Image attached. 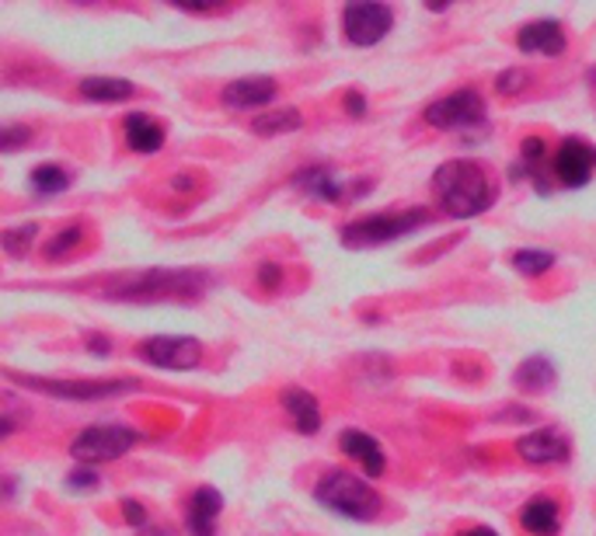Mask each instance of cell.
I'll return each mask as SVG.
<instances>
[{"label":"cell","instance_id":"obj_1","mask_svg":"<svg viewBox=\"0 0 596 536\" xmlns=\"http://www.w3.org/2000/svg\"><path fill=\"white\" fill-rule=\"evenodd\" d=\"M210 290V276L195 268H147L109 282V299L126 304H161V299H199Z\"/></svg>","mask_w":596,"mask_h":536},{"label":"cell","instance_id":"obj_2","mask_svg":"<svg viewBox=\"0 0 596 536\" xmlns=\"http://www.w3.org/2000/svg\"><path fill=\"white\" fill-rule=\"evenodd\" d=\"M433 192L440 195L443 209L457 220L485 213L492 206V186L485 171L471 161H451L433 175Z\"/></svg>","mask_w":596,"mask_h":536},{"label":"cell","instance_id":"obj_3","mask_svg":"<svg viewBox=\"0 0 596 536\" xmlns=\"http://www.w3.org/2000/svg\"><path fill=\"white\" fill-rule=\"evenodd\" d=\"M314 498L345 519H373L380 512V495L363 477L345 471H328L314 488Z\"/></svg>","mask_w":596,"mask_h":536},{"label":"cell","instance_id":"obj_4","mask_svg":"<svg viewBox=\"0 0 596 536\" xmlns=\"http://www.w3.org/2000/svg\"><path fill=\"white\" fill-rule=\"evenodd\" d=\"M429 220L426 209H405V213H377L367 220H353L342 227V244L345 247H377V244H391L405 233L419 230Z\"/></svg>","mask_w":596,"mask_h":536},{"label":"cell","instance_id":"obj_5","mask_svg":"<svg viewBox=\"0 0 596 536\" xmlns=\"http://www.w3.org/2000/svg\"><path fill=\"white\" fill-rule=\"evenodd\" d=\"M11 383L28 391H42L49 397H66V400H102L115 394L137 391L132 380H46V377H25V373H8Z\"/></svg>","mask_w":596,"mask_h":536},{"label":"cell","instance_id":"obj_6","mask_svg":"<svg viewBox=\"0 0 596 536\" xmlns=\"http://www.w3.org/2000/svg\"><path fill=\"white\" fill-rule=\"evenodd\" d=\"M140 443V432H132L126 425H91L80 435H74L71 454L85 463H102L129 454L132 446Z\"/></svg>","mask_w":596,"mask_h":536},{"label":"cell","instance_id":"obj_7","mask_svg":"<svg viewBox=\"0 0 596 536\" xmlns=\"http://www.w3.org/2000/svg\"><path fill=\"white\" fill-rule=\"evenodd\" d=\"M137 352L161 370H195L199 359H203V345L189 334H154Z\"/></svg>","mask_w":596,"mask_h":536},{"label":"cell","instance_id":"obj_8","mask_svg":"<svg viewBox=\"0 0 596 536\" xmlns=\"http://www.w3.org/2000/svg\"><path fill=\"white\" fill-rule=\"evenodd\" d=\"M482 119H485V98L471 88L446 94L426 109V123L433 129H464V126L482 123Z\"/></svg>","mask_w":596,"mask_h":536},{"label":"cell","instance_id":"obj_9","mask_svg":"<svg viewBox=\"0 0 596 536\" xmlns=\"http://www.w3.org/2000/svg\"><path fill=\"white\" fill-rule=\"evenodd\" d=\"M394 25V11L384 4H350L342 11L345 39L353 46H377Z\"/></svg>","mask_w":596,"mask_h":536},{"label":"cell","instance_id":"obj_10","mask_svg":"<svg viewBox=\"0 0 596 536\" xmlns=\"http://www.w3.org/2000/svg\"><path fill=\"white\" fill-rule=\"evenodd\" d=\"M596 171V146L586 140H566L558 146V154L551 161V175L566 189H583Z\"/></svg>","mask_w":596,"mask_h":536},{"label":"cell","instance_id":"obj_11","mask_svg":"<svg viewBox=\"0 0 596 536\" xmlns=\"http://www.w3.org/2000/svg\"><path fill=\"white\" fill-rule=\"evenodd\" d=\"M293 186L314 195V199H325V203H342V199H353L350 192H367L370 181H356V186H342V181L328 171V167H301L293 175Z\"/></svg>","mask_w":596,"mask_h":536},{"label":"cell","instance_id":"obj_12","mask_svg":"<svg viewBox=\"0 0 596 536\" xmlns=\"http://www.w3.org/2000/svg\"><path fill=\"white\" fill-rule=\"evenodd\" d=\"M517 454L527 463H558L569 457V439L558 429H537L517 443Z\"/></svg>","mask_w":596,"mask_h":536},{"label":"cell","instance_id":"obj_13","mask_svg":"<svg viewBox=\"0 0 596 536\" xmlns=\"http://www.w3.org/2000/svg\"><path fill=\"white\" fill-rule=\"evenodd\" d=\"M520 53H541V56H561L566 53V31H561L558 22L551 18H541V22H530L520 28L517 36Z\"/></svg>","mask_w":596,"mask_h":536},{"label":"cell","instance_id":"obj_14","mask_svg":"<svg viewBox=\"0 0 596 536\" xmlns=\"http://www.w3.org/2000/svg\"><path fill=\"white\" fill-rule=\"evenodd\" d=\"M272 98H276L272 77H241L224 88V105L230 109H258V105H269Z\"/></svg>","mask_w":596,"mask_h":536},{"label":"cell","instance_id":"obj_15","mask_svg":"<svg viewBox=\"0 0 596 536\" xmlns=\"http://www.w3.org/2000/svg\"><path fill=\"white\" fill-rule=\"evenodd\" d=\"M339 443H342L345 454L363 463V474H367V477H380V474H384L388 460H384V449H380V443L373 439V435L359 432V429H345Z\"/></svg>","mask_w":596,"mask_h":536},{"label":"cell","instance_id":"obj_16","mask_svg":"<svg viewBox=\"0 0 596 536\" xmlns=\"http://www.w3.org/2000/svg\"><path fill=\"white\" fill-rule=\"evenodd\" d=\"M224 512V495L217 488H199L189 498V533L192 536H213L217 529V515Z\"/></svg>","mask_w":596,"mask_h":536},{"label":"cell","instance_id":"obj_17","mask_svg":"<svg viewBox=\"0 0 596 536\" xmlns=\"http://www.w3.org/2000/svg\"><path fill=\"white\" fill-rule=\"evenodd\" d=\"M283 408L290 411L296 432L314 435L321 429V408H318V400H314V394H307L301 387H287L283 391Z\"/></svg>","mask_w":596,"mask_h":536},{"label":"cell","instance_id":"obj_18","mask_svg":"<svg viewBox=\"0 0 596 536\" xmlns=\"http://www.w3.org/2000/svg\"><path fill=\"white\" fill-rule=\"evenodd\" d=\"M520 526L534 536H555L558 533V506L551 498H530L520 512Z\"/></svg>","mask_w":596,"mask_h":536},{"label":"cell","instance_id":"obj_19","mask_svg":"<svg viewBox=\"0 0 596 536\" xmlns=\"http://www.w3.org/2000/svg\"><path fill=\"white\" fill-rule=\"evenodd\" d=\"M126 143L129 150H137V154H154L164 143V129L154 119H147V115L132 112L126 119Z\"/></svg>","mask_w":596,"mask_h":536},{"label":"cell","instance_id":"obj_20","mask_svg":"<svg viewBox=\"0 0 596 536\" xmlns=\"http://www.w3.org/2000/svg\"><path fill=\"white\" fill-rule=\"evenodd\" d=\"M80 94L88 102H126V98L137 94V88L126 77H85L80 80Z\"/></svg>","mask_w":596,"mask_h":536},{"label":"cell","instance_id":"obj_21","mask_svg":"<svg viewBox=\"0 0 596 536\" xmlns=\"http://www.w3.org/2000/svg\"><path fill=\"white\" fill-rule=\"evenodd\" d=\"M512 380H517V387H523V391H548L551 383L558 380V370H555L551 359L534 356V359L520 362V370Z\"/></svg>","mask_w":596,"mask_h":536},{"label":"cell","instance_id":"obj_22","mask_svg":"<svg viewBox=\"0 0 596 536\" xmlns=\"http://www.w3.org/2000/svg\"><path fill=\"white\" fill-rule=\"evenodd\" d=\"M28 181L39 195H60L71 189V175H66V167H60V164H39Z\"/></svg>","mask_w":596,"mask_h":536},{"label":"cell","instance_id":"obj_23","mask_svg":"<svg viewBox=\"0 0 596 536\" xmlns=\"http://www.w3.org/2000/svg\"><path fill=\"white\" fill-rule=\"evenodd\" d=\"M301 126H304V119H301V112H296V109L265 112V115H258V119L252 123V129L258 132V137H272V132H293Z\"/></svg>","mask_w":596,"mask_h":536},{"label":"cell","instance_id":"obj_24","mask_svg":"<svg viewBox=\"0 0 596 536\" xmlns=\"http://www.w3.org/2000/svg\"><path fill=\"white\" fill-rule=\"evenodd\" d=\"M551 265H555V255L551 251H541V247H523V251L512 255V268H517L520 276H530V279L544 276Z\"/></svg>","mask_w":596,"mask_h":536},{"label":"cell","instance_id":"obj_25","mask_svg":"<svg viewBox=\"0 0 596 536\" xmlns=\"http://www.w3.org/2000/svg\"><path fill=\"white\" fill-rule=\"evenodd\" d=\"M36 233H39V224H22V227H8L0 233V241H4V251L11 258H22L28 244L36 241Z\"/></svg>","mask_w":596,"mask_h":536},{"label":"cell","instance_id":"obj_26","mask_svg":"<svg viewBox=\"0 0 596 536\" xmlns=\"http://www.w3.org/2000/svg\"><path fill=\"white\" fill-rule=\"evenodd\" d=\"M80 238H85V227L80 224H74V227H66V230H60L53 241H49V247H46V255L49 258H63L66 251L71 247H77L80 244Z\"/></svg>","mask_w":596,"mask_h":536},{"label":"cell","instance_id":"obj_27","mask_svg":"<svg viewBox=\"0 0 596 536\" xmlns=\"http://www.w3.org/2000/svg\"><path fill=\"white\" fill-rule=\"evenodd\" d=\"M527 84H530L527 71H517V66H512V71H503L499 77H495V91L499 94H520Z\"/></svg>","mask_w":596,"mask_h":536},{"label":"cell","instance_id":"obj_28","mask_svg":"<svg viewBox=\"0 0 596 536\" xmlns=\"http://www.w3.org/2000/svg\"><path fill=\"white\" fill-rule=\"evenodd\" d=\"M31 140V129L28 126H8L4 132H0V150L4 154H11V150H18Z\"/></svg>","mask_w":596,"mask_h":536},{"label":"cell","instance_id":"obj_29","mask_svg":"<svg viewBox=\"0 0 596 536\" xmlns=\"http://www.w3.org/2000/svg\"><path fill=\"white\" fill-rule=\"evenodd\" d=\"M523 157L530 164V171H537V161L544 157V140L541 137H527L523 140Z\"/></svg>","mask_w":596,"mask_h":536},{"label":"cell","instance_id":"obj_30","mask_svg":"<svg viewBox=\"0 0 596 536\" xmlns=\"http://www.w3.org/2000/svg\"><path fill=\"white\" fill-rule=\"evenodd\" d=\"M123 515H126V523H129V526H137V529L147 523L143 506H140V501H132V498H123Z\"/></svg>","mask_w":596,"mask_h":536},{"label":"cell","instance_id":"obj_31","mask_svg":"<svg viewBox=\"0 0 596 536\" xmlns=\"http://www.w3.org/2000/svg\"><path fill=\"white\" fill-rule=\"evenodd\" d=\"M279 279H283V272H279V265L265 261V265L258 268V282H262L265 290H276V286H279Z\"/></svg>","mask_w":596,"mask_h":536},{"label":"cell","instance_id":"obj_32","mask_svg":"<svg viewBox=\"0 0 596 536\" xmlns=\"http://www.w3.org/2000/svg\"><path fill=\"white\" fill-rule=\"evenodd\" d=\"M66 484H71V488H88L91 492L98 484V477H94V471H88V467H77V471L66 477Z\"/></svg>","mask_w":596,"mask_h":536},{"label":"cell","instance_id":"obj_33","mask_svg":"<svg viewBox=\"0 0 596 536\" xmlns=\"http://www.w3.org/2000/svg\"><path fill=\"white\" fill-rule=\"evenodd\" d=\"M345 112L356 115V119H359V115L367 112V98H363L359 91H350V94H345Z\"/></svg>","mask_w":596,"mask_h":536},{"label":"cell","instance_id":"obj_34","mask_svg":"<svg viewBox=\"0 0 596 536\" xmlns=\"http://www.w3.org/2000/svg\"><path fill=\"white\" fill-rule=\"evenodd\" d=\"M88 348L98 352V356H105V352H112V345H109L105 339H98V334H91V339H88Z\"/></svg>","mask_w":596,"mask_h":536},{"label":"cell","instance_id":"obj_35","mask_svg":"<svg viewBox=\"0 0 596 536\" xmlns=\"http://www.w3.org/2000/svg\"><path fill=\"white\" fill-rule=\"evenodd\" d=\"M460 536H495V529H489V526H474V529H464Z\"/></svg>","mask_w":596,"mask_h":536}]
</instances>
